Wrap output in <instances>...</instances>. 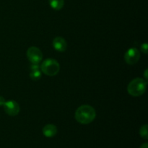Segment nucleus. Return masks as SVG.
<instances>
[{
  "label": "nucleus",
  "instance_id": "obj_15",
  "mask_svg": "<svg viewBox=\"0 0 148 148\" xmlns=\"http://www.w3.org/2000/svg\"><path fill=\"white\" fill-rule=\"evenodd\" d=\"M140 148H148V143H145L144 144H143L141 146H140Z\"/></svg>",
  "mask_w": 148,
  "mask_h": 148
},
{
  "label": "nucleus",
  "instance_id": "obj_11",
  "mask_svg": "<svg viewBox=\"0 0 148 148\" xmlns=\"http://www.w3.org/2000/svg\"><path fill=\"white\" fill-rule=\"evenodd\" d=\"M140 134L142 138L145 139V140H147L148 139V132H147V124H145V125L142 126L140 130Z\"/></svg>",
  "mask_w": 148,
  "mask_h": 148
},
{
  "label": "nucleus",
  "instance_id": "obj_10",
  "mask_svg": "<svg viewBox=\"0 0 148 148\" xmlns=\"http://www.w3.org/2000/svg\"><path fill=\"white\" fill-rule=\"evenodd\" d=\"M30 77L32 80H38L41 77V72L40 70L31 71L30 74Z\"/></svg>",
  "mask_w": 148,
  "mask_h": 148
},
{
  "label": "nucleus",
  "instance_id": "obj_5",
  "mask_svg": "<svg viewBox=\"0 0 148 148\" xmlns=\"http://www.w3.org/2000/svg\"><path fill=\"white\" fill-rule=\"evenodd\" d=\"M140 58V53L136 48H130L124 54V60L128 64L133 65L137 63Z\"/></svg>",
  "mask_w": 148,
  "mask_h": 148
},
{
  "label": "nucleus",
  "instance_id": "obj_7",
  "mask_svg": "<svg viewBox=\"0 0 148 148\" xmlns=\"http://www.w3.org/2000/svg\"><path fill=\"white\" fill-rule=\"evenodd\" d=\"M53 46L55 50L59 52H64L67 49V43L62 37H56L53 40Z\"/></svg>",
  "mask_w": 148,
  "mask_h": 148
},
{
  "label": "nucleus",
  "instance_id": "obj_9",
  "mask_svg": "<svg viewBox=\"0 0 148 148\" xmlns=\"http://www.w3.org/2000/svg\"><path fill=\"white\" fill-rule=\"evenodd\" d=\"M49 4L54 10H60L63 8L64 0H49Z\"/></svg>",
  "mask_w": 148,
  "mask_h": 148
},
{
  "label": "nucleus",
  "instance_id": "obj_14",
  "mask_svg": "<svg viewBox=\"0 0 148 148\" xmlns=\"http://www.w3.org/2000/svg\"><path fill=\"white\" fill-rule=\"evenodd\" d=\"M5 102H6L5 99H4L2 96H0V106H4V103Z\"/></svg>",
  "mask_w": 148,
  "mask_h": 148
},
{
  "label": "nucleus",
  "instance_id": "obj_13",
  "mask_svg": "<svg viewBox=\"0 0 148 148\" xmlns=\"http://www.w3.org/2000/svg\"><path fill=\"white\" fill-rule=\"evenodd\" d=\"M40 66H39L38 64H33L30 66V70L31 71H35V70H38Z\"/></svg>",
  "mask_w": 148,
  "mask_h": 148
},
{
  "label": "nucleus",
  "instance_id": "obj_1",
  "mask_svg": "<svg viewBox=\"0 0 148 148\" xmlns=\"http://www.w3.org/2000/svg\"><path fill=\"white\" fill-rule=\"evenodd\" d=\"M75 116L76 121L79 124H88L94 121L96 111L91 106L82 105L76 110Z\"/></svg>",
  "mask_w": 148,
  "mask_h": 148
},
{
  "label": "nucleus",
  "instance_id": "obj_4",
  "mask_svg": "<svg viewBox=\"0 0 148 148\" xmlns=\"http://www.w3.org/2000/svg\"><path fill=\"white\" fill-rule=\"evenodd\" d=\"M27 57L32 64H39L43 59V53L38 48L31 46L27 51Z\"/></svg>",
  "mask_w": 148,
  "mask_h": 148
},
{
  "label": "nucleus",
  "instance_id": "obj_8",
  "mask_svg": "<svg viewBox=\"0 0 148 148\" xmlns=\"http://www.w3.org/2000/svg\"><path fill=\"white\" fill-rule=\"evenodd\" d=\"M42 132L45 137L51 138L57 134V127L53 124H47L43 127Z\"/></svg>",
  "mask_w": 148,
  "mask_h": 148
},
{
  "label": "nucleus",
  "instance_id": "obj_3",
  "mask_svg": "<svg viewBox=\"0 0 148 148\" xmlns=\"http://www.w3.org/2000/svg\"><path fill=\"white\" fill-rule=\"evenodd\" d=\"M42 72L47 76H55L60 70V65L59 62L53 59H46L40 66Z\"/></svg>",
  "mask_w": 148,
  "mask_h": 148
},
{
  "label": "nucleus",
  "instance_id": "obj_16",
  "mask_svg": "<svg viewBox=\"0 0 148 148\" xmlns=\"http://www.w3.org/2000/svg\"><path fill=\"white\" fill-rule=\"evenodd\" d=\"M147 69H145V80H147Z\"/></svg>",
  "mask_w": 148,
  "mask_h": 148
},
{
  "label": "nucleus",
  "instance_id": "obj_2",
  "mask_svg": "<svg viewBox=\"0 0 148 148\" xmlns=\"http://www.w3.org/2000/svg\"><path fill=\"white\" fill-rule=\"evenodd\" d=\"M147 81L143 78L137 77L132 79L127 86V92L133 97L143 95L147 89Z\"/></svg>",
  "mask_w": 148,
  "mask_h": 148
},
{
  "label": "nucleus",
  "instance_id": "obj_6",
  "mask_svg": "<svg viewBox=\"0 0 148 148\" xmlns=\"http://www.w3.org/2000/svg\"><path fill=\"white\" fill-rule=\"evenodd\" d=\"M3 106H4V111L9 116H17L20 112V106L16 101H12V100L6 101Z\"/></svg>",
  "mask_w": 148,
  "mask_h": 148
},
{
  "label": "nucleus",
  "instance_id": "obj_12",
  "mask_svg": "<svg viewBox=\"0 0 148 148\" xmlns=\"http://www.w3.org/2000/svg\"><path fill=\"white\" fill-rule=\"evenodd\" d=\"M147 50H148V46L147 43H145L143 44H142L141 46V51L144 53H147Z\"/></svg>",
  "mask_w": 148,
  "mask_h": 148
}]
</instances>
